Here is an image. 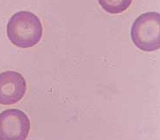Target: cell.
Here are the masks:
<instances>
[{"label": "cell", "mask_w": 160, "mask_h": 140, "mask_svg": "<svg viewBox=\"0 0 160 140\" xmlns=\"http://www.w3.org/2000/svg\"><path fill=\"white\" fill-rule=\"evenodd\" d=\"M98 2L108 13L118 14L128 9L132 0H98Z\"/></svg>", "instance_id": "5b68a950"}, {"label": "cell", "mask_w": 160, "mask_h": 140, "mask_svg": "<svg viewBox=\"0 0 160 140\" xmlns=\"http://www.w3.org/2000/svg\"><path fill=\"white\" fill-rule=\"evenodd\" d=\"M7 34L11 43L17 47L32 48L40 41L43 27L34 13L21 11L15 13L8 21Z\"/></svg>", "instance_id": "6da1fadb"}, {"label": "cell", "mask_w": 160, "mask_h": 140, "mask_svg": "<svg viewBox=\"0 0 160 140\" xmlns=\"http://www.w3.org/2000/svg\"><path fill=\"white\" fill-rule=\"evenodd\" d=\"M27 90L26 80L15 71H3L0 74V104L11 105L24 97Z\"/></svg>", "instance_id": "277c9868"}, {"label": "cell", "mask_w": 160, "mask_h": 140, "mask_svg": "<svg viewBox=\"0 0 160 140\" xmlns=\"http://www.w3.org/2000/svg\"><path fill=\"white\" fill-rule=\"evenodd\" d=\"M30 130L29 118L21 110L10 109L0 113V140H25Z\"/></svg>", "instance_id": "3957f363"}, {"label": "cell", "mask_w": 160, "mask_h": 140, "mask_svg": "<svg viewBox=\"0 0 160 140\" xmlns=\"http://www.w3.org/2000/svg\"><path fill=\"white\" fill-rule=\"evenodd\" d=\"M134 45L144 51H153L160 47V14L156 12L143 13L137 18L131 29Z\"/></svg>", "instance_id": "7a4b0ae2"}]
</instances>
